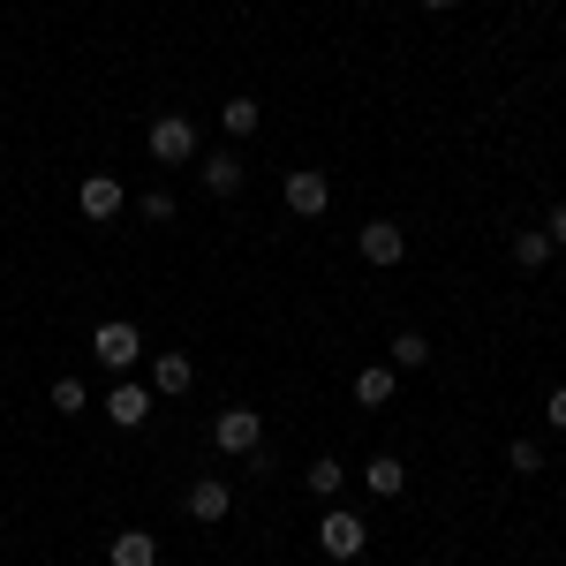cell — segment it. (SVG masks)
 Here are the masks:
<instances>
[{"mask_svg":"<svg viewBox=\"0 0 566 566\" xmlns=\"http://www.w3.org/2000/svg\"><path fill=\"white\" fill-rule=\"evenodd\" d=\"M189 386H197L189 355H159V363H151V392H189Z\"/></svg>","mask_w":566,"mask_h":566,"instance_id":"cell-13","label":"cell"},{"mask_svg":"<svg viewBox=\"0 0 566 566\" xmlns=\"http://www.w3.org/2000/svg\"><path fill=\"white\" fill-rule=\"evenodd\" d=\"M205 189H212V197H234V189H242V159H234V151H212V159H205Z\"/></svg>","mask_w":566,"mask_h":566,"instance_id":"cell-14","label":"cell"},{"mask_svg":"<svg viewBox=\"0 0 566 566\" xmlns=\"http://www.w3.org/2000/svg\"><path fill=\"white\" fill-rule=\"evenodd\" d=\"M544 423H552V431H566V386H552V400H544Z\"/></svg>","mask_w":566,"mask_h":566,"instance_id":"cell-21","label":"cell"},{"mask_svg":"<svg viewBox=\"0 0 566 566\" xmlns=\"http://www.w3.org/2000/svg\"><path fill=\"white\" fill-rule=\"evenodd\" d=\"M227 506H234V499H227V483H219V476L189 483V522H227Z\"/></svg>","mask_w":566,"mask_h":566,"instance_id":"cell-8","label":"cell"},{"mask_svg":"<svg viewBox=\"0 0 566 566\" xmlns=\"http://www.w3.org/2000/svg\"><path fill=\"white\" fill-rule=\"evenodd\" d=\"M76 205H84V219H114V212H122V181H114V175H91L84 189H76Z\"/></svg>","mask_w":566,"mask_h":566,"instance_id":"cell-10","label":"cell"},{"mask_svg":"<svg viewBox=\"0 0 566 566\" xmlns=\"http://www.w3.org/2000/svg\"><path fill=\"white\" fill-rule=\"evenodd\" d=\"M423 363H431V340L423 333H400L392 340V370H423Z\"/></svg>","mask_w":566,"mask_h":566,"instance_id":"cell-17","label":"cell"},{"mask_svg":"<svg viewBox=\"0 0 566 566\" xmlns=\"http://www.w3.org/2000/svg\"><path fill=\"white\" fill-rule=\"evenodd\" d=\"M53 408H61V416H84V408H91L84 378H53Z\"/></svg>","mask_w":566,"mask_h":566,"instance_id":"cell-19","label":"cell"},{"mask_svg":"<svg viewBox=\"0 0 566 566\" xmlns=\"http://www.w3.org/2000/svg\"><path fill=\"white\" fill-rule=\"evenodd\" d=\"M151 159H159V167L197 159V122H189V114H159V122H151Z\"/></svg>","mask_w":566,"mask_h":566,"instance_id":"cell-3","label":"cell"},{"mask_svg":"<svg viewBox=\"0 0 566 566\" xmlns=\"http://www.w3.org/2000/svg\"><path fill=\"white\" fill-rule=\"evenodd\" d=\"M106 559L114 566H159V544H151V528H122V536L106 544Z\"/></svg>","mask_w":566,"mask_h":566,"instance_id":"cell-9","label":"cell"},{"mask_svg":"<svg viewBox=\"0 0 566 566\" xmlns=\"http://www.w3.org/2000/svg\"><path fill=\"white\" fill-rule=\"evenodd\" d=\"M363 536H370V528H363V514H348V506H333V514L317 522V544H325V559H355V552H363Z\"/></svg>","mask_w":566,"mask_h":566,"instance_id":"cell-4","label":"cell"},{"mask_svg":"<svg viewBox=\"0 0 566 566\" xmlns=\"http://www.w3.org/2000/svg\"><path fill=\"white\" fill-rule=\"evenodd\" d=\"M423 8H453V0H423Z\"/></svg>","mask_w":566,"mask_h":566,"instance_id":"cell-23","label":"cell"},{"mask_svg":"<svg viewBox=\"0 0 566 566\" xmlns=\"http://www.w3.org/2000/svg\"><path fill=\"white\" fill-rule=\"evenodd\" d=\"M91 355H98V363H106V370H129L136 355H144V333H136L129 317H106V325H98V333H91Z\"/></svg>","mask_w":566,"mask_h":566,"instance_id":"cell-2","label":"cell"},{"mask_svg":"<svg viewBox=\"0 0 566 566\" xmlns=\"http://www.w3.org/2000/svg\"><path fill=\"white\" fill-rule=\"evenodd\" d=\"M219 129L250 136V129H258V98H227V106H219Z\"/></svg>","mask_w":566,"mask_h":566,"instance_id":"cell-16","label":"cell"},{"mask_svg":"<svg viewBox=\"0 0 566 566\" xmlns=\"http://www.w3.org/2000/svg\"><path fill=\"white\" fill-rule=\"evenodd\" d=\"M506 461H514V476H536V469H544V453H536V438H514V446H506Z\"/></svg>","mask_w":566,"mask_h":566,"instance_id":"cell-20","label":"cell"},{"mask_svg":"<svg viewBox=\"0 0 566 566\" xmlns=\"http://www.w3.org/2000/svg\"><path fill=\"white\" fill-rule=\"evenodd\" d=\"M212 446H219V453H242V461H250V453L264 446V416H258V408H219Z\"/></svg>","mask_w":566,"mask_h":566,"instance_id":"cell-1","label":"cell"},{"mask_svg":"<svg viewBox=\"0 0 566 566\" xmlns=\"http://www.w3.org/2000/svg\"><path fill=\"white\" fill-rule=\"evenodd\" d=\"M340 483H348L340 461H310V491H317V499H340Z\"/></svg>","mask_w":566,"mask_h":566,"instance_id":"cell-18","label":"cell"},{"mask_svg":"<svg viewBox=\"0 0 566 566\" xmlns=\"http://www.w3.org/2000/svg\"><path fill=\"white\" fill-rule=\"evenodd\" d=\"M280 197H287V212H295V219H317V212H325V205H333V181L317 175V167H295Z\"/></svg>","mask_w":566,"mask_h":566,"instance_id":"cell-5","label":"cell"},{"mask_svg":"<svg viewBox=\"0 0 566 566\" xmlns=\"http://www.w3.org/2000/svg\"><path fill=\"white\" fill-rule=\"evenodd\" d=\"M151 408H159V392H151V386H129V378H122V386L106 392V416H114L122 431H136V423H151Z\"/></svg>","mask_w":566,"mask_h":566,"instance_id":"cell-6","label":"cell"},{"mask_svg":"<svg viewBox=\"0 0 566 566\" xmlns=\"http://www.w3.org/2000/svg\"><path fill=\"white\" fill-rule=\"evenodd\" d=\"M544 258H552V234H544V227H522V234H514V264H528V272H536Z\"/></svg>","mask_w":566,"mask_h":566,"instance_id":"cell-15","label":"cell"},{"mask_svg":"<svg viewBox=\"0 0 566 566\" xmlns=\"http://www.w3.org/2000/svg\"><path fill=\"white\" fill-rule=\"evenodd\" d=\"M544 234H552V250H566V205H559L552 219H544Z\"/></svg>","mask_w":566,"mask_h":566,"instance_id":"cell-22","label":"cell"},{"mask_svg":"<svg viewBox=\"0 0 566 566\" xmlns=\"http://www.w3.org/2000/svg\"><path fill=\"white\" fill-rule=\"evenodd\" d=\"M363 483H370L378 499H400V491H408V469H400L392 453H378V461H363Z\"/></svg>","mask_w":566,"mask_h":566,"instance_id":"cell-12","label":"cell"},{"mask_svg":"<svg viewBox=\"0 0 566 566\" xmlns=\"http://www.w3.org/2000/svg\"><path fill=\"white\" fill-rule=\"evenodd\" d=\"M392 378H400L392 363H363V370H355V400H363V408H386V400H392Z\"/></svg>","mask_w":566,"mask_h":566,"instance_id":"cell-11","label":"cell"},{"mask_svg":"<svg viewBox=\"0 0 566 566\" xmlns=\"http://www.w3.org/2000/svg\"><path fill=\"white\" fill-rule=\"evenodd\" d=\"M400 258H408V234H400L392 219H370V227H363V264L386 272V264H400Z\"/></svg>","mask_w":566,"mask_h":566,"instance_id":"cell-7","label":"cell"}]
</instances>
